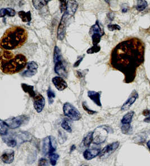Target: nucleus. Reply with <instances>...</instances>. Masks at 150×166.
Here are the masks:
<instances>
[{"mask_svg":"<svg viewBox=\"0 0 150 166\" xmlns=\"http://www.w3.org/2000/svg\"><path fill=\"white\" fill-rule=\"evenodd\" d=\"M57 148V143L55 137L51 135L44 138L42 144V155L50 156L55 153Z\"/></svg>","mask_w":150,"mask_h":166,"instance_id":"obj_5","label":"nucleus"},{"mask_svg":"<svg viewBox=\"0 0 150 166\" xmlns=\"http://www.w3.org/2000/svg\"><path fill=\"white\" fill-rule=\"evenodd\" d=\"M58 138H59V143H61V141H62V143L61 144L63 143H64L67 139V135H65V134H64L63 132L60 131L59 132V136H58Z\"/></svg>","mask_w":150,"mask_h":166,"instance_id":"obj_39","label":"nucleus"},{"mask_svg":"<svg viewBox=\"0 0 150 166\" xmlns=\"http://www.w3.org/2000/svg\"><path fill=\"white\" fill-rule=\"evenodd\" d=\"M49 163L51 164V166H56L57 164V161L59 158V155L57 153H54L49 156Z\"/></svg>","mask_w":150,"mask_h":166,"instance_id":"obj_34","label":"nucleus"},{"mask_svg":"<svg viewBox=\"0 0 150 166\" xmlns=\"http://www.w3.org/2000/svg\"><path fill=\"white\" fill-rule=\"evenodd\" d=\"M147 147L148 148V149H149V150H150V140H149V141H148V142H147Z\"/></svg>","mask_w":150,"mask_h":166,"instance_id":"obj_46","label":"nucleus"},{"mask_svg":"<svg viewBox=\"0 0 150 166\" xmlns=\"http://www.w3.org/2000/svg\"><path fill=\"white\" fill-rule=\"evenodd\" d=\"M101 149L98 148L92 149H87L83 152V157L86 160H90L99 155Z\"/></svg>","mask_w":150,"mask_h":166,"instance_id":"obj_13","label":"nucleus"},{"mask_svg":"<svg viewBox=\"0 0 150 166\" xmlns=\"http://www.w3.org/2000/svg\"><path fill=\"white\" fill-rule=\"evenodd\" d=\"M1 137L3 140V142L5 143L7 146H9L11 148H14L17 145V142L15 139V136L8 135L7 134L5 136Z\"/></svg>","mask_w":150,"mask_h":166,"instance_id":"obj_20","label":"nucleus"},{"mask_svg":"<svg viewBox=\"0 0 150 166\" xmlns=\"http://www.w3.org/2000/svg\"><path fill=\"white\" fill-rule=\"evenodd\" d=\"M52 82L56 88L59 91L65 90L68 87L67 82L60 76L54 77L52 78Z\"/></svg>","mask_w":150,"mask_h":166,"instance_id":"obj_14","label":"nucleus"},{"mask_svg":"<svg viewBox=\"0 0 150 166\" xmlns=\"http://www.w3.org/2000/svg\"><path fill=\"white\" fill-rule=\"evenodd\" d=\"M113 132V128L109 126L102 125L97 127L93 131V143L96 145L104 143L109 134Z\"/></svg>","mask_w":150,"mask_h":166,"instance_id":"obj_4","label":"nucleus"},{"mask_svg":"<svg viewBox=\"0 0 150 166\" xmlns=\"http://www.w3.org/2000/svg\"><path fill=\"white\" fill-rule=\"evenodd\" d=\"M101 92H97L95 91L90 90L88 92V96L95 103L96 105L101 107L102 104L101 102Z\"/></svg>","mask_w":150,"mask_h":166,"instance_id":"obj_18","label":"nucleus"},{"mask_svg":"<svg viewBox=\"0 0 150 166\" xmlns=\"http://www.w3.org/2000/svg\"><path fill=\"white\" fill-rule=\"evenodd\" d=\"M29 117L25 115L11 117L4 121L6 126L10 129H16L29 121Z\"/></svg>","mask_w":150,"mask_h":166,"instance_id":"obj_7","label":"nucleus"},{"mask_svg":"<svg viewBox=\"0 0 150 166\" xmlns=\"http://www.w3.org/2000/svg\"><path fill=\"white\" fill-rule=\"evenodd\" d=\"M87 166V165H82V166Z\"/></svg>","mask_w":150,"mask_h":166,"instance_id":"obj_48","label":"nucleus"},{"mask_svg":"<svg viewBox=\"0 0 150 166\" xmlns=\"http://www.w3.org/2000/svg\"><path fill=\"white\" fill-rule=\"evenodd\" d=\"M0 56V68L5 74L19 73L27 65V59L23 54L15 55L10 51L2 50Z\"/></svg>","mask_w":150,"mask_h":166,"instance_id":"obj_3","label":"nucleus"},{"mask_svg":"<svg viewBox=\"0 0 150 166\" xmlns=\"http://www.w3.org/2000/svg\"><path fill=\"white\" fill-rule=\"evenodd\" d=\"M78 4L75 1H67V8L64 13L68 15L72 16L74 14L78 8Z\"/></svg>","mask_w":150,"mask_h":166,"instance_id":"obj_17","label":"nucleus"},{"mask_svg":"<svg viewBox=\"0 0 150 166\" xmlns=\"http://www.w3.org/2000/svg\"><path fill=\"white\" fill-rule=\"evenodd\" d=\"M93 34H100L102 36L105 34L104 29L102 28V27H101V24H100L98 20H96V23L90 28V35H92Z\"/></svg>","mask_w":150,"mask_h":166,"instance_id":"obj_21","label":"nucleus"},{"mask_svg":"<svg viewBox=\"0 0 150 166\" xmlns=\"http://www.w3.org/2000/svg\"><path fill=\"white\" fill-rule=\"evenodd\" d=\"M82 106H83V108L84 110L86 111L87 114H93L97 113L96 111H93V110H90V108L88 107L87 105H86V103L85 102L82 103Z\"/></svg>","mask_w":150,"mask_h":166,"instance_id":"obj_37","label":"nucleus"},{"mask_svg":"<svg viewBox=\"0 0 150 166\" xmlns=\"http://www.w3.org/2000/svg\"><path fill=\"white\" fill-rule=\"evenodd\" d=\"M49 162L45 158H41L38 161V166H49Z\"/></svg>","mask_w":150,"mask_h":166,"instance_id":"obj_38","label":"nucleus"},{"mask_svg":"<svg viewBox=\"0 0 150 166\" xmlns=\"http://www.w3.org/2000/svg\"><path fill=\"white\" fill-rule=\"evenodd\" d=\"M68 15L66 13H63V15L62 16V18L61 19L60 23L59 24V25L58 26V39L59 40H63L65 34H66V29H67V21L68 18Z\"/></svg>","mask_w":150,"mask_h":166,"instance_id":"obj_9","label":"nucleus"},{"mask_svg":"<svg viewBox=\"0 0 150 166\" xmlns=\"http://www.w3.org/2000/svg\"><path fill=\"white\" fill-rule=\"evenodd\" d=\"M62 59V56H61V53L59 48L58 46H55L54 48V62L56 64L58 62L61 61Z\"/></svg>","mask_w":150,"mask_h":166,"instance_id":"obj_27","label":"nucleus"},{"mask_svg":"<svg viewBox=\"0 0 150 166\" xmlns=\"http://www.w3.org/2000/svg\"><path fill=\"white\" fill-rule=\"evenodd\" d=\"M138 97V94L137 93V92L135 90H133L129 97V98L127 99V101L125 102L124 105H122L121 108V111H127L128 109H129L130 107L132 106V105L136 102Z\"/></svg>","mask_w":150,"mask_h":166,"instance_id":"obj_12","label":"nucleus"},{"mask_svg":"<svg viewBox=\"0 0 150 166\" xmlns=\"http://www.w3.org/2000/svg\"><path fill=\"white\" fill-rule=\"evenodd\" d=\"M92 143H93V131L88 132L85 135L81 143V146L84 148L88 149Z\"/></svg>","mask_w":150,"mask_h":166,"instance_id":"obj_22","label":"nucleus"},{"mask_svg":"<svg viewBox=\"0 0 150 166\" xmlns=\"http://www.w3.org/2000/svg\"><path fill=\"white\" fill-rule=\"evenodd\" d=\"M28 37V32L23 27H10L6 30L1 38V48L6 51L19 48L26 43Z\"/></svg>","mask_w":150,"mask_h":166,"instance_id":"obj_2","label":"nucleus"},{"mask_svg":"<svg viewBox=\"0 0 150 166\" xmlns=\"http://www.w3.org/2000/svg\"><path fill=\"white\" fill-rule=\"evenodd\" d=\"M107 28L110 31H114L115 30H119L121 29V27L117 24H109L107 25Z\"/></svg>","mask_w":150,"mask_h":166,"instance_id":"obj_40","label":"nucleus"},{"mask_svg":"<svg viewBox=\"0 0 150 166\" xmlns=\"http://www.w3.org/2000/svg\"><path fill=\"white\" fill-rule=\"evenodd\" d=\"M147 6L148 4L146 1H138L137 4L136 5V9L139 11H142L147 8Z\"/></svg>","mask_w":150,"mask_h":166,"instance_id":"obj_31","label":"nucleus"},{"mask_svg":"<svg viewBox=\"0 0 150 166\" xmlns=\"http://www.w3.org/2000/svg\"><path fill=\"white\" fill-rule=\"evenodd\" d=\"M61 126L62 127V128L64 129L65 130L68 131V132H72V128L71 127V125L70 124L69 121L67 119H65L61 123Z\"/></svg>","mask_w":150,"mask_h":166,"instance_id":"obj_33","label":"nucleus"},{"mask_svg":"<svg viewBox=\"0 0 150 166\" xmlns=\"http://www.w3.org/2000/svg\"><path fill=\"white\" fill-rule=\"evenodd\" d=\"M121 132L125 135H130L132 132V127L130 124H122Z\"/></svg>","mask_w":150,"mask_h":166,"instance_id":"obj_29","label":"nucleus"},{"mask_svg":"<svg viewBox=\"0 0 150 166\" xmlns=\"http://www.w3.org/2000/svg\"><path fill=\"white\" fill-rule=\"evenodd\" d=\"M128 11V9H122V12H126Z\"/></svg>","mask_w":150,"mask_h":166,"instance_id":"obj_47","label":"nucleus"},{"mask_svg":"<svg viewBox=\"0 0 150 166\" xmlns=\"http://www.w3.org/2000/svg\"><path fill=\"white\" fill-rule=\"evenodd\" d=\"M63 112L64 115L72 121H78L82 117L79 111L68 102L63 105Z\"/></svg>","mask_w":150,"mask_h":166,"instance_id":"obj_6","label":"nucleus"},{"mask_svg":"<svg viewBox=\"0 0 150 166\" xmlns=\"http://www.w3.org/2000/svg\"><path fill=\"white\" fill-rule=\"evenodd\" d=\"M119 146L120 143L119 141H115L110 144H108L101 150L99 155V157L102 159L106 158L110 156V155H112L114 152H115Z\"/></svg>","mask_w":150,"mask_h":166,"instance_id":"obj_8","label":"nucleus"},{"mask_svg":"<svg viewBox=\"0 0 150 166\" xmlns=\"http://www.w3.org/2000/svg\"><path fill=\"white\" fill-rule=\"evenodd\" d=\"M21 88L24 90V92H26V93L28 94L29 96H30V97L34 98L36 96V94L35 93V90H34V87L33 86L29 85L26 84L25 83L21 84Z\"/></svg>","mask_w":150,"mask_h":166,"instance_id":"obj_23","label":"nucleus"},{"mask_svg":"<svg viewBox=\"0 0 150 166\" xmlns=\"http://www.w3.org/2000/svg\"><path fill=\"white\" fill-rule=\"evenodd\" d=\"M92 36V43L93 46L97 45L101 41L102 35L100 34H93Z\"/></svg>","mask_w":150,"mask_h":166,"instance_id":"obj_35","label":"nucleus"},{"mask_svg":"<svg viewBox=\"0 0 150 166\" xmlns=\"http://www.w3.org/2000/svg\"><path fill=\"white\" fill-rule=\"evenodd\" d=\"M84 57V55L83 56H82L81 58H79V59L78 60V61H77L75 62V64H74V67H78V66L80 65V64H81V62L82 61V60H83V59Z\"/></svg>","mask_w":150,"mask_h":166,"instance_id":"obj_42","label":"nucleus"},{"mask_svg":"<svg viewBox=\"0 0 150 166\" xmlns=\"http://www.w3.org/2000/svg\"><path fill=\"white\" fill-rule=\"evenodd\" d=\"M33 105L35 111L40 113L45 105V99L42 95L38 94L33 98Z\"/></svg>","mask_w":150,"mask_h":166,"instance_id":"obj_10","label":"nucleus"},{"mask_svg":"<svg viewBox=\"0 0 150 166\" xmlns=\"http://www.w3.org/2000/svg\"><path fill=\"white\" fill-rule=\"evenodd\" d=\"M16 14V11L14 9L12 8H6V9H1L0 10V17L3 18L6 15H8L9 16H14Z\"/></svg>","mask_w":150,"mask_h":166,"instance_id":"obj_25","label":"nucleus"},{"mask_svg":"<svg viewBox=\"0 0 150 166\" xmlns=\"http://www.w3.org/2000/svg\"><path fill=\"white\" fill-rule=\"evenodd\" d=\"M49 1H35L33 0L32 3L35 8L37 10L42 9L43 7L46 6L49 3Z\"/></svg>","mask_w":150,"mask_h":166,"instance_id":"obj_28","label":"nucleus"},{"mask_svg":"<svg viewBox=\"0 0 150 166\" xmlns=\"http://www.w3.org/2000/svg\"><path fill=\"white\" fill-rule=\"evenodd\" d=\"M101 50V47L99 46L98 45H95L93 46L92 47H91L87 51V53L88 54H93L100 52Z\"/></svg>","mask_w":150,"mask_h":166,"instance_id":"obj_36","label":"nucleus"},{"mask_svg":"<svg viewBox=\"0 0 150 166\" xmlns=\"http://www.w3.org/2000/svg\"><path fill=\"white\" fill-rule=\"evenodd\" d=\"M145 47L143 42L137 38H128L113 48L110 64L124 75V82H134L137 69L144 61Z\"/></svg>","mask_w":150,"mask_h":166,"instance_id":"obj_1","label":"nucleus"},{"mask_svg":"<svg viewBox=\"0 0 150 166\" xmlns=\"http://www.w3.org/2000/svg\"><path fill=\"white\" fill-rule=\"evenodd\" d=\"M134 114V111H130L124 115L121 119V124H130Z\"/></svg>","mask_w":150,"mask_h":166,"instance_id":"obj_26","label":"nucleus"},{"mask_svg":"<svg viewBox=\"0 0 150 166\" xmlns=\"http://www.w3.org/2000/svg\"><path fill=\"white\" fill-rule=\"evenodd\" d=\"M60 9L61 12L62 13H64L66 11V8H67V1H60Z\"/></svg>","mask_w":150,"mask_h":166,"instance_id":"obj_41","label":"nucleus"},{"mask_svg":"<svg viewBox=\"0 0 150 166\" xmlns=\"http://www.w3.org/2000/svg\"><path fill=\"white\" fill-rule=\"evenodd\" d=\"M17 139L19 140V144H22L25 142L32 141V135L28 132L26 131H20L17 132L15 135Z\"/></svg>","mask_w":150,"mask_h":166,"instance_id":"obj_16","label":"nucleus"},{"mask_svg":"<svg viewBox=\"0 0 150 166\" xmlns=\"http://www.w3.org/2000/svg\"><path fill=\"white\" fill-rule=\"evenodd\" d=\"M14 151L12 150H6L1 155V160L3 163L11 164L14 160Z\"/></svg>","mask_w":150,"mask_h":166,"instance_id":"obj_15","label":"nucleus"},{"mask_svg":"<svg viewBox=\"0 0 150 166\" xmlns=\"http://www.w3.org/2000/svg\"><path fill=\"white\" fill-rule=\"evenodd\" d=\"M27 70L25 71L21 74L22 76L26 77H32L34 76L36 73H37V69L38 65L35 61H30L28 62L26 65Z\"/></svg>","mask_w":150,"mask_h":166,"instance_id":"obj_11","label":"nucleus"},{"mask_svg":"<svg viewBox=\"0 0 150 166\" xmlns=\"http://www.w3.org/2000/svg\"><path fill=\"white\" fill-rule=\"evenodd\" d=\"M47 96L49 99V105H52L54 101V98H55V92L52 90L51 87H49L47 90Z\"/></svg>","mask_w":150,"mask_h":166,"instance_id":"obj_32","label":"nucleus"},{"mask_svg":"<svg viewBox=\"0 0 150 166\" xmlns=\"http://www.w3.org/2000/svg\"><path fill=\"white\" fill-rule=\"evenodd\" d=\"M150 114V110H145L143 112V114L144 115V116H148Z\"/></svg>","mask_w":150,"mask_h":166,"instance_id":"obj_43","label":"nucleus"},{"mask_svg":"<svg viewBox=\"0 0 150 166\" xmlns=\"http://www.w3.org/2000/svg\"><path fill=\"white\" fill-rule=\"evenodd\" d=\"M144 121L145 123H150V114L148 116L144 119Z\"/></svg>","mask_w":150,"mask_h":166,"instance_id":"obj_44","label":"nucleus"},{"mask_svg":"<svg viewBox=\"0 0 150 166\" xmlns=\"http://www.w3.org/2000/svg\"><path fill=\"white\" fill-rule=\"evenodd\" d=\"M8 127L6 126L4 121L2 119L0 120V134L1 137L5 136L8 134Z\"/></svg>","mask_w":150,"mask_h":166,"instance_id":"obj_30","label":"nucleus"},{"mask_svg":"<svg viewBox=\"0 0 150 166\" xmlns=\"http://www.w3.org/2000/svg\"><path fill=\"white\" fill-rule=\"evenodd\" d=\"M54 69H55V73L58 74L60 77L67 78V71L62 61L58 62L57 63L55 64Z\"/></svg>","mask_w":150,"mask_h":166,"instance_id":"obj_19","label":"nucleus"},{"mask_svg":"<svg viewBox=\"0 0 150 166\" xmlns=\"http://www.w3.org/2000/svg\"><path fill=\"white\" fill-rule=\"evenodd\" d=\"M18 15L21 20L25 23L30 22L32 20L31 13L30 11L25 12L24 11H20L18 12Z\"/></svg>","mask_w":150,"mask_h":166,"instance_id":"obj_24","label":"nucleus"},{"mask_svg":"<svg viewBox=\"0 0 150 166\" xmlns=\"http://www.w3.org/2000/svg\"><path fill=\"white\" fill-rule=\"evenodd\" d=\"M76 148V147H75V145H73L71 147V148H70V153L71 152H73L74 150H75V149Z\"/></svg>","mask_w":150,"mask_h":166,"instance_id":"obj_45","label":"nucleus"}]
</instances>
